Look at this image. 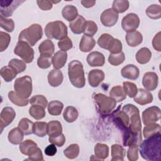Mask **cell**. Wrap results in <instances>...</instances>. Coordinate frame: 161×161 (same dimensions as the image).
Masks as SVG:
<instances>
[{
  "instance_id": "15",
  "label": "cell",
  "mask_w": 161,
  "mask_h": 161,
  "mask_svg": "<svg viewBox=\"0 0 161 161\" xmlns=\"http://www.w3.org/2000/svg\"><path fill=\"white\" fill-rule=\"evenodd\" d=\"M133 98L135 103L142 106L152 103L153 99L150 91L142 88L138 89L137 93Z\"/></svg>"
},
{
  "instance_id": "5",
  "label": "cell",
  "mask_w": 161,
  "mask_h": 161,
  "mask_svg": "<svg viewBox=\"0 0 161 161\" xmlns=\"http://www.w3.org/2000/svg\"><path fill=\"white\" fill-rule=\"evenodd\" d=\"M45 33L48 38L60 40L67 36V27L61 21L49 22L45 28Z\"/></svg>"
},
{
  "instance_id": "45",
  "label": "cell",
  "mask_w": 161,
  "mask_h": 161,
  "mask_svg": "<svg viewBox=\"0 0 161 161\" xmlns=\"http://www.w3.org/2000/svg\"><path fill=\"white\" fill-rule=\"evenodd\" d=\"M8 98L13 104L20 107L26 106L29 102V100L28 99L21 98L14 91H10L8 93Z\"/></svg>"
},
{
  "instance_id": "49",
  "label": "cell",
  "mask_w": 161,
  "mask_h": 161,
  "mask_svg": "<svg viewBox=\"0 0 161 161\" xmlns=\"http://www.w3.org/2000/svg\"><path fill=\"white\" fill-rule=\"evenodd\" d=\"M30 103L31 105L40 106L45 108L48 104V101L47 98L43 95H36L33 96L29 100Z\"/></svg>"
},
{
  "instance_id": "24",
  "label": "cell",
  "mask_w": 161,
  "mask_h": 161,
  "mask_svg": "<svg viewBox=\"0 0 161 161\" xmlns=\"http://www.w3.org/2000/svg\"><path fill=\"white\" fill-rule=\"evenodd\" d=\"M23 137L24 133L19 127L13 128L8 135L9 142L14 145L20 144L23 140Z\"/></svg>"
},
{
  "instance_id": "26",
  "label": "cell",
  "mask_w": 161,
  "mask_h": 161,
  "mask_svg": "<svg viewBox=\"0 0 161 161\" xmlns=\"http://www.w3.org/2000/svg\"><path fill=\"white\" fill-rule=\"evenodd\" d=\"M62 133V127L60 122L53 120L47 123V134L49 136H57Z\"/></svg>"
},
{
  "instance_id": "58",
  "label": "cell",
  "mask_w": 161,
  "mask_h": 161,
  "mask_svg": "<svg viewBox=\"0 0 161 161\" xmlns=\"http://www.w3.org/2000/svg\"><path fill=\"white\" fill-rule=\"evenodd\" d=\"M36 3L39 8H40L43 11L50 10L52 8V6H53L52 1L38 0L36 1Z\"/></svg>"
},
{
  "instance_id": "47",
  "label": "cell",
  "mask_w": 161,
  "mask_h": 161,
  "mask_svg": "<svg viewBox=\"0 0 161 161\" xmlns=\"http://www.w3.org/2000/svg\"><path fill=\"white\" fill-rule=\"evenodd\" d=\"M52 55L48 54H41L37 60V65L41 69H48L50 67L52 62Z\"/></svg>"
},
{
  "instance_id": "60",
  "label": "cell",
  "mask_w": 161,
  "mask_h": 161,
  "mask_svg": "<svg viewBox=\"0 0 161 161\" xmlns=\"http://www.w3.org/2000/svg\"><path fill=\"white\" fill-rule=\"evenodd\" d=\"M45 153L48 156H53L57 153L56 145L53 143L48 145L45 149Z\"/></svg>"
},
{
  "instance_id": "51",
  "label": "cell",
  "mask_w": 161,
  "mask_h": 161,
  "mask_svg": "<svg viewBox=\"0 0 161 161\" xmlns=\"http://www.w3.org/2000/svg\"><path fill=\"white\" fill-rule=\"evenodd\" d=\"M97 31V26L96 23L92 21H86L84 33V35L93 36Z\"/></svg>"
},
{
  "instance_id": "12",
  "label": "cell",
  "mask_w": 161,
  "mask_h": 161,
  "mask_svg": "<svg viewBox=\"0 0 161 161\" xmlns=\"http://www.w3.org/2000/svg\"><path fill=\"white\" fill-rule=\"evenodd\" d=\"M100 20L101 23L105 26H113L118 20V14L114 11L112 8L107 9L102 13Z\"/></svg>"
},
{
  "instance_id": "50",
  "label": "cell",
  "mask_w": 161,
  "mask_h": 161,
  "mask_svg": "<svg viewBox=\"0 0 161 161\" xmlns=\"http://www.w3.org/2000/svg\"><path fill=\"white\" fill-rule=\"evenodd\" d=\"M0 26L8 32H12L14 28V23L12 19H7L3 16H0Z\"/></svg>"
},
{
  "instance_id": "8",
  "label": "cell",
  "mask_w": 161,
  "mask_h": 161,
  "mask_svg": "<svg viewBox=\"0 0 161 161\" xmlns=\"http://www.w3.org/2000/svg\"><path fill=\"white\" fill-rule=\"evenodd\" d=\"M14 53L27 64L31 63L34 58L33 49L28 43L23 41L19 40L14 49Z\"/></svg>"
},
{
  "instance_id": "48",
  "label": "cell",
  "mask_w": 161,
  "mask_h": 161,
  "mask_svg": "<svg viewBox=\"0 0 161 161\" xmlns=\"http://www.w3.org/2000/svg\"><path fill=\"white\" fill-rule=\"evenodd\" d=\"M123 90L126 95L128 96L130 98L134 97L138 91L137 87L135 84L131 82H123Z\"/></svg>"
},
{
  "instance_id": "35",
  "label": "cell",
  "mask_w": 161,
  "mask_h": 161,
  "mask_svg": "<svg viewBox=\"0 0 161 161\" xmlns=\"http://www.w3.org/2000/svg\"><path fill=\"white\" fill-rule=\"evenodd\" d=\"M39 52L41 54H48L52 55L55 50L54 44L52 40L47 39L42 42L38 47Z\"/></svg>"
},
{
  "instance_id": "30",
  "label": "cell",
  "mask_w": 161,
  "mask_h": 161,
  "mask_svg": "<svg viewBox=\"0 0 161 161\" xmlns=\"http://www.w3.org/2000/svg\"><path fill=\"white\" fill-rule=\"evenodd\" d=\"M37 147V144L31 140H26L19 144L20 152L23 154L28 156H29Z\"/></svg>"
},
{
  "instance_id": "38",
  "label": "cell",
  "mask_w": 161,
  "mask_h": 161,
  "mask_svg": "<svg viewBox=\"0 0 161 161\" xmlns=\"http://www.w3.org/2000/svg\"><path fill=\"white\" fill-rule=\"evenodd\" d=\"M33 132L39 137H44L47 134V123L42 121L34 123Z\"/></svg>"
},
{
  "instance_id": "57",
  "label": "cell",
  "mask_w": 161,
  "mask_h": 161,
  "mask_svg": "<svg viewBox=\"0 0 161 161\" xmlns=\"http://www.w3.org/2000/svg\"><path fill=\"white\" fill-rule=\"evenodd\" d=\"M28 157L29 158L26 160H34V161L43 160L42 150L38 147H37Z\"/></svg>"
},
{
  "instance_id": "17",
  "label": "cell",
  "mask_w": 161,
  "mask_h": 161,
  "mask_svg": "<svg viewBox=\"0 0 161 161\" xmlns=\"http://www.w3.org/2000/svg\"><path fill=\"white\" fill-rule=\"evenodd\" d=\"M87 64L91 67H101L105 63L104 55L99 52H91L86 58Z\"/></svg>"
},
{
  "instance_id": "46",
  "label": "cell",
  "mask_w": 161,
  "mask_h": 161,
  "mask_svg": "<svg viewBox=\"0 0 161 161\" xmlns=\"http://www.w3.org/2000/svg\"><path fill=\"white\" fill-rule=\"evenodd\" d=\"M125 55L123 52L118 53H110L108 57V62L114 66H118L125 61Z\"/></svg>"
},
{
  "instance_id": "9",
  "label": "cell",
  "mask_w": 161,
  "mask_h": 161,
  "mask_svg": "<svg viewBox=\"0 0 161 161\" xmlns=\"http://www.w3.org/2000/svg\"><path fill=\"white\" fill-rule=\"evenodd\" d=\"M142 121L145 125L156 123L160 118V109L155 106L149 107L142 113Z\"/></svg>"
},
{
  "instance_id": "10",
  "label": "cell",
  "mask_w": 161,
  "mask_h": 161,
  "mask_svg": "<svg viewBox=\"0 0 161 161\" xmlns=\"http://www.w3.org/2000/svg\"><path fill=\"white\" fill-rule=\"evenodd\" d=\"M140 25V18L135 13H129L121 21L122 28L127 33L135 31Z\"/></svg>"
},
{
  "instance_id": "55",
  "label": "cell",
  "mask_w": 161,
  "mask_h": 161,
  "mask_svg": "<svg viewBox=\"0 0 161 161\" xmlns=\"http://www.w3.org/2000/svg\"><path fill=\"white\" fill-rule=\"evenodd\" d=\"M48 141L50 143L55 145L57 147H62L65 142V137L64 134H60L57 136H49Z\"/></svg>"
},
{
  "instance_id": "43",
  "label": "cell",
  "mask_w": 161,
  "mask_h": 161,
  "mask_svg": "<svg viewBox=\"0 0 161 161\" xmlns=\"http://www.w3.org/2000/svg\"><path fill=\"white\" fill-rule=\"evenodd\" d=\"M64 154L69 159H74L78 157L79 154V146L78 144L73 143L70 145L64 150Z\"/></svg>"
},
{
  "instance_id": "42",
  "label": "cell",
  "mask_w": 161,
  "mask_h": 161,
  "mask_svg": "<svg viewBox=\"0 0 161 161\" xmlns=\"http://www.w3.org/2000/svg\"><path fill=\"white\" fill-rule=\"evenodd\" d=\"M0 74L2 78L6 82H11L17 75V73L9 66H4L2 67L0 70Z\"/></svg>"
},
{
  "instance_id": "33",
  "label": "cell",
  "mask_w": 161,
  "mask_h": 161,
  "mask_svg": "<svg viewBox=\"0 0 161 161\" xmlns=\"http://www.w3.org/2000/svg\"><path fill=\"white\" fill-rule=\"evenodd\" d=\"M78 111L74 106H67L63 113L64 119L68 123H73L78 118Z\"/></svg>"
},
{
  "instance_id": "27",
  "label": "cell",
  "mask_w": 161,
  "mask_h": 161,
  "mask_svg": "<svg viewBox=\"0 0 161 161\" xmlns=\"http://www.w3.org/2000/svg\"><path fill=\"white\" fill-rule=\"evenodd\" d=\"M94 153L96 159L103 160L109 155V147L106 144L97 143L94 147Z\"/></svg>"
},
{
  "instance_id": "14",
  "label": "cell",
  "mask_w": 161,
  "mask_h": 161,
  "mask_svg": "<svg viewBox=\"0 0 161 161\" xmlns=\"http://www.w3.org/2000/svg\"><path fill=\"white\" fill-rule=\"evenodd\" d=\"M158 82V77L153 72H146L142 79V84L145 89L148 91L155 90Z\"/></svg>"
},
{
  "instance_id": "32",
  "label": "cell",
  "mask_w": 161,
  "mask_h": 161,
  "mask_svg": "<svg viewBox=\"0 0 161 161\" xmlns=\"http://www.w3.org/2000/svg\"><path fill=\"white\" fill-rule=\"evenodd\" d=\"M160 131L161 127L160 125L154 123L145 125L143 130V133L144 137L145 138H148L153 135L160 133Z\"/></svg>"
},
{
  "instance_id": "16",
  "label": "cell",
  "mask_w": 161,
  "mask_h": 161,
  "mask_svg": "<svg viewBox=\"0 0 161 161\" xmlns=\"http://www.w3.org/2000/svg\"><path fill=\"white\" fill-rule=\"evenodd\" d=\"M104 73L99 69L91 70L88 74V81L89 85L92 87H97L104 79Z\"/></svg>"
},
{
  "instance_id": "18",
  "label": "cell",
  "mask_w": 161,
  "mask_h": 161,
  "mask_svg": "<svg viewBox=\"0 0 161 161\" xmlns=\"http://www.w3.org/2000/svg\"><path fill=\"white\" fill-rule=\"evenodd\" d=\"M121 75L130 80H136L138 78L140 74L139 69L133 64H128L121 69Z\"/></svg>"
},
{
  "instance_id": "37",
  "label": "cell",
  "mask_w": 161,
  "mask_h": 161,
  "mask_svg": "<svg viewBox=\"0 0 161 161\" xmlns=\"http://www.w3.org/2000/svg\"><path fill=\"white\" fill-rule=\"evenodd\" d=\"M114 39V38H113V36L111 35L108 33H103L98 38L97 44L101 48L109 50Z\"/></svg>"
},
{
  "instance_id": "31",
  "label": "cell",
  "mask_w": 161,
  "mask_h": 161,
  "mask_svg": "<svg viewBox=\"0 0 161 161\" xmlns=\"http://www.w3.org/2000/svg\"><path fill=\"white\" fill-rule=\"evenodd\" d=\"M126 150L119 144H114L111 146V156L112 161H123L125 156Z\"/></svg>"
},
{
  "instance_id": "40",
  "label": "cell",
  "mask_w": 161,
  "mask_h": 161,
  "mask_svg": "<svg viewBox=\"0 0 161 161\" xmlns=\"http://www.w3.org/2000/svg\"><path fill=\"white\" fill-rule=\"evenodd\" d=\"M30 115L35 119H42L45 116V108L36 105H32L29 109Z\"/></svg>"
},
{
  "instance_id": "13",
  "label": "cell",
  "mask_w": 161,
  "mask_h": 161,
  "mask_svg": "<svg viewBox=\"0 0 161 161\" xmlns=\"http://www.w3.org/2000/svg\"><path fill=\"white\" fill-rule=\"evenodd\" d=\"M25 1H1V16H11L14 11Z\"/></svg>"
},
{
  "instance_id": "3",
  "label": "cell",
  "mask_w": 161,
  "mask_h": 161,
  "mask_svg": "<svg viewBox=\"0 0 161 161\" xmlns=\"http://www.w3.org/2000/svg\"><path fill=\"white\" fill-rule=\"evenodd\" d=\"M68 75L71 84L77 88H82L86 84L82 64L77 60L71 61L68 65Z\"/></svg>"
},
{
  "instance_id": "25",
  "label": "cell",
  "mask_w": 161,
  "mask_h": 161,
  "mask_svg": "<svg viewBox=\"0 0 161 161\" xmlns=\"http://www.w3.org/2000/svg\"><path fill=\"white\" fill-rule=\"evenodd\" d=\"M62 14L64 19L70 22L74 21L79 16L77 8L70 4L65 6L63 8Z\"/></svg>"
},
{
  "instance_id": "2",
  "label": "cell",
  "mask_w": 161,
  "mask_h": 161,
  "mask_svg": "<svg viewBox=\"0 0 161 161\" xmlns=\"http://www.w3.org/2000/svg\"><path fill=\"white\" fill-rule=\"evenodd\" d=\"M139 146L140 153L143 159L149 161H160L161 160L160 133L146 138Z\"/></svg>"
},
{
  "instance_id": "39",
  "label": "cell",
  "mask_w": 161,
  "mask_h": 161,
  "mask_svg": "<svg viewBox=\"0 0 161 161\" xmlns=\"http://www.w3.org/2000/svg\"><path fill=\"white\" fill-rule=\"evenodd\" d=\"M145 13L151 19H159L161 17V7L158 4H152L147 8Z\"/></svg>"
},
{
  "instance_id": "61",
  "label": "cell",
  "mask_w": 161,
  "mask_h": 161,
  "mask_svg": "<svg viewBox=\"0 0 161 161\" xmlns=\"http://www.w3.org/2000/svg\"><path fill=\"white\" fill-rule=\"evenodd\" d=\"M82 5L86 8H91L92 6H94L96 4V1H86V0H82L80 1Z\"/></svg>"
},
{
  "instance_id": "7",
  "label": "cell",
  "mask_w": 161,
  "mask_h": 161,
  "mask_svg": "<svg viewBox=\"0 0 161 161\" xmlns=\"http://www.w3.org/2000/svg\"><path fill=\"white\" fill-rule=\"evenodd\" d=\"M93 98L99 111L101 114H108L111 113L116 106V102L114 99L101 93L94 94Z\"/></svg>"
},
{
  "instance_id": "22",
  "label": "cell",
  "mask_w": 161,
  "mask_h": 161,
  "mask_svg": "<svg viewBox=\"0 0 161 161\" xmlns=\"http://www.w3.org/2000/svg\"><path fill=\"white\" fill-rule=\"evenodd\" d=\"M125 39L127 44L129 46L131 47H135L138 46L142 43L143 36L140 32L135 30L131 32L127 33L125 36Z\"/></svg>"
},
{
  "instance_id": "52",
  "label": "cell",
  "mask_w": 161,
  "mask_h": 161,
  "mask_svg": "<svg viewBox=\"0 0 161 161\" xmlns=\"http://www.w3.org/2000/svg\"><path fill=\"white\" fill-rule=\"evenodd\" d=\"M11 41V37L9 34L3 32V31H0V51L3 52L5 50Z\"/></svg>"
},
{
  "instance_id": "28",
  "label": "cell",
  "mask_w": 161,
  "mask_h": 161,
  "mask_svg": "<svg viewBox=\"0 0 161 161\" xmlns=\"http://www.w3.org/2000/svg\"><path fill=\"white\" fill-rule=\"evenodd\" d=\"M135 57L138 63L145 64L150 61L152 57V52L148 48L143 47L136 52Z\"/></svg>"
},
{
  "instance_id": "59",
  "label": "cell",
  "mask_w": 161,
  "mask_h": 161,
  "mask_svg": "<svg viewBox=\"0 0 161 161\" xmlns=\"http://www.w3.org/2000/svg\"><path fill=\"white\" fill-rule=\"evenodd\" d=\"M152 45L155 50L158 52L161 51V46H160V32H158L153 38Z\"/></svg>"
},
{
  "instance_id": "11",
  "label": "cell",
  "mask_w": 161,
  "mask_h": 161,
  "mask_svg": "<svg viewBox=\"0 0 161 161\" xmlns=\"http://www.w3.org/2000/svg\"><path fill=\"white\" fill-rule=\"evenodd\" d=\"M16 113L14 109L11 107L6 106L4 107L0 114V128L1 132L3 131V129L8 126L13 119L15 118Z\"/></svg>"
},
{
  "instance_id": "44",
  "label": "cell",
  "mask_w": 161,
  "mask_h": 161,
  "mask_svg": "<svg viewBox=\"0 0 161 161\" xmlns=\"http://www.w3.org/2000/svg\"><path fill=\"white\" fill-rule=\"evenodd\" d=\"M8 66L13 69L17 74L23 72L26 68L25 62L23 60H21L18 58H13L8 63Z\"/></svg>"
},
{
  "instance_id": "19",
  "label": "cell",
  "mask_w": 161,
  "mask_h": 161,
  "mask_svg": "<svg viewBox=\"0 0 161 161\" xmlns=\"http://www.w3.org/2000/svg\"><path fill=\"white\" fill-rule=\"evenodd\" d=\"M64 76L61 70L54 69L52 70L48 75V81L52 87L59 86L63 81Z\"/></svg>"
},
{
  "instance_id": "20",
  "label": "cell",
  "mask_w": 161,
  "mask_h": 161,
  "mask_svg": "<svg viewBox=\"0 0 161 161\" xmlns=\"http://www.w3.org/2000/svg\"><path fill=\"white\" fill-rule=\"evenodd\" d=\"M86 20L80 15H79L74 21L69 23L71 31L75 34H80L84 32Z\"/></svg>"
},
{
  "instance_id": "6",
  "label": "cell",
  "mask_w": 161,
  "mask_h": 161,
  "mask_svg": "<svg viewBox=\"0 0 161 161\" xmlns=\"http://www.w3.org/2000/svg\"><path fill=\"white\" fill-rule=\"evenodd\" d=\"M14 89L16 94L22 99H28L31 94L32 79L29 75H25L15 80Z\"/></svg>"
},
{
  "instance_id": "4",
  "label": "cell",
  "mask_w": 161,
  "mask_h": 161,
  "mask_svg": "<svg viewBox=\"0 0 161 161\" xmlns=\"http://www.w3.org/2000/svg\"><path fill=\"white\" fill-rule=\"evenodd\" d=\"M43 36V30L39 24H33L27 28L22 30L19 35V40L28 43L30 46H34Z\"/></svg>"
},
{
  "instance_id": "1",
  "label": "cell",
  "mask_w": 161,
  "mask_h": 161,
  "mask_svg": "<svg viewBox=\"0 0 161 161\" xmlns=\"http://www.w3.org/2000/svg\"><path fill=\"white\" fill-rule=\"evenodd\" d=\"M122 110L128 115L130 119L128 130L123 134V143L126 147L142 138V123L139 109L133 104H126L122 108Z\"/></svg>"
},
{
  "instance_id": "21",
  "label": "cell",
  "mask_w": 161,
  "mask_h": 161,
  "mask_svg": "<svg viewBox=\"0 0 161 161\" xmlns=\"http://www.w3.org/2000/svg\"><path fill=\"white\" fill-rule=\"evenodd\" d=\"M67 59V53L66 52L62 50L57 52L52 58V62L54 69H59L62 68L65 65Z\"/></svg>"
},
{
  "instance_id": "23",
  "label": "cell",
  "mask_w": 161,
  "mask_h": 161,
  "mask_svg": "<svg viewBox=\"0 0 161 161\" xmlns=\"http://www.w3.org/2000/svg\"><path fill=\"white\" fill-rule=\"evenodd\" d=\"M96 41L92 36L84 35L79 43V49L82 52H88L93 49Z\"/></svg>"
},
{
  "instance_id": "36",
  "label": "cell",
  "mask_w": 161,
  "mask_h": 161,
  "mask_svg": "<svg viewBox=\"0 0 161 161\" xmlns=\"http://www.w3.org/2000/svg\"><path fill=\"white\" fill-rule=\"evenodd\" d=\"M33 124L34 123L29 119L26 118H23L19 121L18 123V127L21 130L24 135H28L33 133Z\"/></svg>"
},
{
  "instance_id": "53",
  "label": "cell",
  "mask_w": 161,
  "mask_h": 161,
  "mask_svg": "<svg viewBox=\"0 0 161 161\" xmlns=\"http://www.w3.org/2000/svg\"><path fill=\"white\" fill-rule=\"evenodd\" d=\"M138 146L131 145L127 150V157L130 161H136L138 158Z\"/></svg>"
},
{
  "instance_id": "54",
  "label": "cell",
  "mask_w": 161,
  "mask_h": 161,
  "mask_svg": "<svg viewBox=\"0 0 161 161\" xmlns=\"http://www.w3.org/2000/svg\"><path fill=\"white\" fill-rule=\"evenodd\" d=\"M72 42L68 36L60 40L58 42V47L62 51L66 52L72 48Z\"/></svg>"
},
{
  "instance_id": "41",
  "label": "cell",
  "mask_w": 161,
  "mask_h": 161,
  "mask_svg": "<svg viewBox=\"0 0 161 161\" xmlns=\"http://www.w3.org/2000/svg\"><path fill=\"white\" fill-rule=\"evenodd\" d=\"M130 6L128 1L126 0H115L113 3L112 9L116 13H123L126 11Z\"/></svg>"
},
{
  "instance_id": "29",
  "label": "cell",
  "mask_w": 161,
  "mask_h": 161,
  "mask_svg": "<svg viewBox=\"0 0 161 161\" xmlns=\"http://www.w3.org/2000/svg\"><path fill=\"white\" fill-rule=\"evenodd\" d=\"M109 96L112 97L116 103L123 101L126 99V94L123 90V87L121 86H116L113 87L109 92Z\"/></svg>"
},
{
  "instance_id": "34",
  "label": "cell",
  "mask_w": 161,
  "mask_h": 161,
  "mask_svg": "<svg viewBox=\"0 0 161 161\" xmlns=\"http://www.w3.org/2000/svg\"><path fill=\"white\" fill-rule=\"evenodd\" d=\"M64 104L62 102L55 100L50 101L48 104V111L50 115L58 116L61 114Z\"/></svg>"
},
{
  "instance_id": "56",
  "label": "cell",
  "mask_w": 161,
  "mask_h": 161,
  "mask_svg": "<svg viewBox=\"0 0 161 161\" xmlns=\"http://www.w3.org/2000/svg\"><path fill=\"white\" fill-rule=\"evenodd\" d=\"M111 53H118L122 50V43L120 40L114 38L110 48L108 50Z\"/></svg>"
}]
</instances>
